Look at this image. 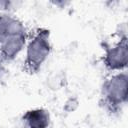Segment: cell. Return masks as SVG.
Wrapping results in <instances>:
<instances>
[{
	"instance_id": "1",
	"label": "cell",
	"mask_w": 128,
	"mask_h": 128,
	"mask_svg": "<svg viewBox=\"0 0 128 128\" xmlns=\"http://www.w3.org/2000/svg\"><path fill=\"white\" fill-rule=\"evenodd\" d=\"M48 52V46L44 40L36 39L33 43H31L29 51H28V57L30 62L34 64H39L46 56Z\"/></svg>"
},
{
	"instance_id": "2",
	"label": "cell",
	"mask_w": 128,
	"mask_h": 128,
	"mask_svg": "<svg viewBox=\"0 0 128 128\" xmlns=\"http://www.w3.org/2000/svg\"><path fill=\"white\" fill-rule=\"evenodd\" d=\"M109 93L113 99L120 100L121 98H124L126 95V79L121 76L114 79L113 82H111Z\"/></svg>"
},
{
	"instance_id": "3",
	"label": "cell",
	"mask_w": 128,
	"mask_h": 128,
	"mask_svg": "<svg viewBox=\"0 0 128 128\" xmlns=\"http://www.w3.org/2000/svg\"><path fill=\"white\" fill-rule=\"evenodd\" d=\"M46 115L40 111L33 112L30 114L29 122L31 128H45L46 127Z\"/></svg>"
},
{
	"instance_id": "4",
	"label": "cell",
	"mask_w": 128,
	"mask_h": 128,
	"mask_svg": "<svg viewBox=\"0 0 128 128\" xmlns=\"http://www.w3.org/2000/svg\"><path fill=\"white\" fill-rule=\"evenodd\" d=\"M111 65H120L126 63V46L123 48H118L109 55Z\"/></svg>"
}]
</instances>
